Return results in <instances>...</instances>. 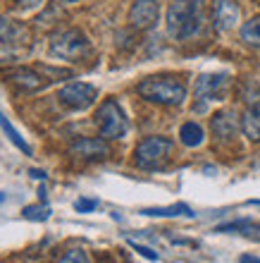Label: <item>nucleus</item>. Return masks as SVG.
<instances>
[{"label": "nucleus", "mask_w": 260, "mask_h": 263, "mask_svg": "<svg viewBox=\"0 0 260 263\" xmlns=\"http://www.w3.org/2000/svg\"><path fill=\"white\" fill-rule=\"evenodd\" d=\"M206 5L203 0H172L165 14L167 36L174 41H186L203 29Z\"/></svg>", "instance_id": "1"}, {"label": "nucleus", "mask_w": 260, "mask_h": 263, "mask_svg": "<svg viewBox=\"0 0 260 263\" xmlns=\"http://www.w3.org/2000/svg\"><path fill=\"white\" fill-rule=\"evenodd\" d=\"M136 93L148 103L157 105H182L186 101V84L179 77L155 74L146 77L136 84Z\"/></svg>", "instance_id": "2"}, {"label": "nucleus", "mask_w": 260, "mask_h": 263, "mask_svg": "<svg viewBox=\"0 0 260 263\" xmlns=\"http://www.w3.org/2000/svg\"><path fill=\"white\" fill-rule=\"evenodd\" d=\"M174 141L167 137H146L134 148V163L141 170H163L172 158Z\"/></svg>", "instance_id": "3"}, {"label": "nucleus", "mask_w": 260, "mask_h": 263, "mask_svg": "<svg viewBox=\"0 0 260 263\" xmlns=\"http://www.w3.org/2000/svg\"><path fill=\"white\" fill-rule=\"evenodd\" d=\"M91 43L86 39L84 31L79 29H62V31H55L50 36V55L60 58V60H67V63H79L82 58L89 55Z\"/></svg>", "instance_id": "4"}, {"label": "nucleus", "mask_w": 260, "mask_h": 263, "mask_svg": "<svg viewBox=\"0 0 260 263\" xmlns=\"http://www.w3.org/2000/svg\"><path fill=\"white\" fill-rule=\"evenodd\" d=\"M96 127L101 132V137L112 141V139H122L129 129V122H127V115L119 108L115 98H105L103 103L98 105L96 110Z\"/></svg>", "instance_id": "5"}, {"label": "nucleus", "mask_w": 260, "mask_h": 263, "mask_svg": "<svg viewBox=\"0 0 260 263\" xmlns=\"http://www.w3.org/2000/svg\"><path fill=\"white\" fill-rule=\"evenodd\" d=\"M60 103L69 110H86L98 101V89L86 82H72L60 89Z\"/></svg>", "instance_id": "6"}, {"label": "nucleus", "mask_w": 260, "mask_h": 263, "mask_svg": "<svg viewBox=\"0 0 260 263\" xmlns=\"http://www.w3.org/2000/svg\"><path fill=\"white\" fill-rule=\"evenodd\" d=\"M229 84L227 74H203L196 82V112H203L210 101H222Z\"/></svg>", "instance_id": "7"}, {"label": "nucleus", "mask_w": 260, "mask_h": 263, "mask_svg": "<svg viewBox=\"0 0 260 263\" xmlns=\"http://www.w3.org/2000/svg\"><path fill=\"white\" fill-rule=\"evenodd\" d=\"M157 17H160V5L157 0H134L129 7V22L134 29H153Z\"/></svg>", "instance_id": "8"}, {"label": "nucleus", "mask_w": 260, "mask_h": 263, "mask_svg": "<svg viewBox=\"0 0 260 263\" xmlns=\"http://www.w3.org/2000/svg\"><path fill=\"white\" fill-rule=\"evenodd\" d=\"M239 22L236 0H212V24L217 31H232Z\"/></svg>", "instance_id": "9"}, {"label": "nucleus", "mask_w": 260, "mask_h": 263, "mask_svg": "<svg viewBox=\"0 0 260 263\" xmlns=\"http://www.w3.org/2000/svg\"><path fill=\"white\" fill-rule=\"evenodd\" d=\"M72 153L79 156V158H86V160H96V158H108L110 156V146H108V139H93V137H84V139H76L72 144Z\"/></svg>", "instance_id": "10"}, {"label": "nucleus", "mask_w": 260, "mask_h": 263, "mask_svg": "<svg viewBox=\"0 0 260 263\" xmlns=\"http://www.w3.org/2000/svg\"><path fill=\"white\" fill-rule=\"evenodd\" d=\"M210 127H212L215 139H219V141H229V139H234V134H236L239 122H236V115H234L232 110H219V112L212 115Z\"/></svg>", "instance_id": "11"}, {"label": "nucleus", "mask_w": 260, "mask_h": 263, "mask_svg": "<svg viewBox=\"0 0 260 263\" xmlns=\"http://www.w3.org/2000/svg\"><path fill=\"white\" fill-rule=\"evenodd\" d=\"M24 43L27 41V29L24 24L14 20H7V17H0V43L3 46H10V43Z\"/></svg>", "instance_id": "12"}, {"label": "nucleus", "mask_w": 260, "mask_h": 263, "mask_svg": "<svg viewBox=\"0 0 260 263\" xmlns=\"http://www.w3.org/2000/svg\"><path fill=\"white\" fill-rule=\"evenodd\" d=\"M10 79H12L19 89L24 91H36V89H41L43 84V77L36 72V69H29V67H17L10 72Z\"/></svg>", "instance_id": "13"}, {"label": "nucleus", "mask_w": 260, "mask_h": 263, "mask_svg": "<svg viewBox=\"0 0 260 263\" xmlns=\"http://www.w3.org/2000/svg\"><path fill=\"white\" fill-rule=\"evenodd\" d=\"M241 132L246 134L251 141H260V101L251 103L241 118Z\"/></svg>", "instance_id": "14"}, {"label": "nucleus", "mask_w": 260, "mask_h": 263, "mask_svg": "<svg viewBox=\"0 0 260 263\" xmlns=\"http://www.w3.org/2000/svg\"><path fill=\"white\" fill-rule=\"evenodd\" d=\"M203 139H206V134H203V127L198 125V122H184L182 125V129H179V141L184 146H189V148H196V146L203 144Z\"/></svg>", "instance_id": "15"}, {"label": "nucleus", "mask_w": 260, "mask_h": 263, "mask_svg": "<svg viewBox=\"0 0 260 263\" xmlns=\"http://www.w3.org/2000/svg\"><path fill=\"white\" fill-rule=\"evenodd\" d=\"M141 215H155V218H177V215H186L193 218V211L186 203H174V206H165V208H144Z\"/></svg>", "instance_id": "16"}, {"label": "nucleus", "mask_w": 260, "mask_h": 263, "mask_svg": "<svg viewBox=\"0 0 260 263\" xmlns=\"http://www.w3.org/2000/svg\"><path fill=\"white\" fill-rule=\"evenodd\" d=\"M0 129L5 132L7 139H10V141H12V144L17 146V148H19L22 153H24V156H31V153H34V151H31V146L27 144V139L22 137V134H19L17 129H14V125L5 118V115H3V112H0Z\"/></svg>", "instance_id": "17"}, {"label": "nucleus", "mask_w": 260, "mask_h": 263, "mask_svg": "<svg viewBox=\"0 0 260 263\" xmlns=\"http://www.w3.org/2000/svg\"><path fill=\"white\" fill-rule=\"evenodd\" d=\"M241 41L246 43V46H251V48H260V14L244 22V27H241Z\"/></svg>", "instance_id": "18"}, {"label": "nucleus", "mask_w": 260, "mask_h": 263, "mask_svg": "<svg viewBox=\"0 0 260 263\" xmlns=\"http://www.w3.org/2000/svg\"><path fill=\"white\" fill-rule=\"evenodd\" d=\"M215 232H239V235H246V237H260V235H255V232H260V225L251 220H236V222L219 225Z\"/></svg>", "instance_id": "19"}, {"label": "nucleus", "mask_w": 260, "mask_h": 263, "mask_svg": "<svg viewBox=\"0 0 260 263\" xmlns=\"http://www.w3.org/2000/svg\"><path fill=\"white\" fill-rule=\"evenodd\" d=\"M22 218H27V220L31 222H43L50 218V208L46 206V203H36V206H24L22 208Z\"/></svg>", "instance_id": "20"}, {"label": "nucleus", "mask_w": 260, "mask_h": 263, "mask_svg": "<svg viewBox=\"0 0 260 263\" xmlns=\"http://www.w3.org/2000/svg\"><path fill=\"white\" fill-rule=\"evenodd\" d=\"M55 263H91V256H89V251H84V249H69Z\"/></svg>", "instance_id": "21"}, {"label": "nucleus", "mask_w": 260, "mask_h": 263, "mask_svg": "<svg viewBox=\"0 0 260 263\" xmlns=\"http://www.w3.org/2000/svg\"><path fill=\"white\" fill-rule=\"evenodd\" d=\"M98 208V201L96 199H76L74 201V211L76 213H91Z\"/></svg>", "instance_id": "22"}, {"label": "nucleus", "mask_w": 260, "mask_h": 263, "mask_svg": "<svg viewBox=\"0 0 260 263\" xmlns=\"http://www.w3.org/2000/svg\"><path fill=\"white\" fill-rule=\"evenodd\" d=\"M129 247H131V249H134V251H138V254H141V256H144V258H148V261H157V258H160V256H157V254H155V251L151 249V247H144V244H136V242H131V239H129Z\"/></svg>", "instance_id": "23"}, {"label": "nucleus", "mask_w": 260, "mask_h": 263, "mask_svg": "<svg viewBox=\"0 0 260 263\" xmlns=\"http://www.w3.org/2000/svg\"><path fill=\"white\" fill-rule=\"evenodd\" d=\"M14 3H17L19 7H27V10H29V7H38L43 0H14Z\"/></svg>", "instance_id": "24"}, {"label": "nucleus", "mask_w": 260, "mask_h": 263, "mask_svg": "<svg viewBox=\"0 0 260 263\" xmlns=\"http://www.w3.org/2000/svg\"><path fill=\"white\" fill-rule=\"evenodd\" d=\"M31 177H34V180H46V173H43V170H31Z\"/></svg>", "instance_id": "25"}, {"label": "nucleus", "mask_w": 260, "mask_h": 263, "mask_svg": "<svg viewBox=\"0 0 260 263\" xmlns=\"http://www.w3.org/2000/svg\"><path fill=\"white\" fill-rule=\"evenodd\" d=\"M241 263H260V258H255V256H241Z\"/></svg>", "instance_id": "26"}, {"label": "nucleus", "mask_w": 260, "mask_h": 263, "mask_svg": "<svg viewBox=\"0 0 260 263\" xmlns=\"http://www.w3.org/2000/svg\"><path fill=\"white\" fill-rule=\"evenodd\" d=\"M62 3H79V0H62Z\"/></svg>", "instance_id": "27"}, {"label": "nucleus", "mask_w": 260, "mask_h": 263, "mask_svg": "<svg viewBox=\"0 0 260 263\" xmlns=\"http://www.w3.org/2000/svg\"><path fill=\"white\" fill-rule=\"evenodd\" d=\"M3 201H5V194H0V203H3Z\"/></svg>", "instance_id": "28"}]
</instances>
